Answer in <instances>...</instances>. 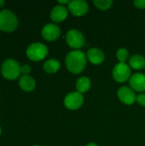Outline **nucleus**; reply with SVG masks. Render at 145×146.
Returning a JSON list of instances; mask_svg holds the SVG:
<instances>
[{"label":"nucleus","instance_id":"1","mask_svg":"<svg viewBox=\"0 0 145 146\" xmlns=\"http://www.w3.org/2000/svg\"><path fill=\"white\" fill-rule=\"evenodd\" d=\"M87 56L80 50H73L67 54L65 62L68 71L73 74H80L86 66Z\"/></svg>","mask_w":145,"mask_h":146},{"label":"nucleus","instance_id":"2","mask_svg":"<svg viewBox=\"0 0 145 146\" xmlns=\"http://www.w3.org/2000/svg\"><path fill=\"white\" fill-rule=\"evenodd\" d=\"M18 27V18L9 9L0 10V30L4 32H13Z\"/></svg>","mask_w":145,"mask_h":146},{"label":"nucleus","instance_id":"3","mask_svg":"<svg viewBox=\"0 0 145 146\" xmlns=\"http://www.w3.org/2000/svg\"><path fill=\"white\" fill-rule=\"evenodd\" d=\"M1 73L2 75L7 80H15L21 74V66L16 60L8 58L2 63Z\"/></svg>","mask_w":145,"mask_h":146},{"label":"nucleus","instance_id":"4","mask_svg":"<svg viewBox=\"0 0 145 146\" xmlns=\"http://www.w3.org/2000/svg\"><path fill=\"white\" fill-rule=\"evenodd\" d=\"M49 50L47 46L40 42H35L32 43L28 47L26 48V56L27 57L34 62H38L46 57L48 55Z\"/></svg>","mask_w":145,"mask_h":146},{"label":"nucleus","instance_id":"5","mask_svg":"<svg viewBox=\"0 0 145 146\" xmlns=\"http://www.w3.org/2000/svg\"><path fill=\"white\" fill-rule=\"evenodd\" d=\"M113 78L119 83H123L130 80L132 76V70L129 64L126 62H119L115 65L112 71Z\"/></svg>","mask_w":145,"mask_h":146},{"label":"nucleus","instance_id":"6","mask_svg":"<svg viewBox=\"0 0 145 146\" xmlns=\"http://www.w3.org/2000/svg\"><path fill=\"white\" fill-rule=\"evenodd\" d=\"M67 44L74 50H79L85 44V38L84 34L77 29H70L66 33Z\"/></svg>","mask_w":145,"mask_h":146},{"label":"nucleus","instance_id":"7","mask_svg":"<svg viewBox=\"0 0 145 146\" xmlns=\"http://www.w3.org/2000/svg\"><path fill=\"white\" fill-rule=\"evenodd\" d=\"M85 98L83 94L76 92H71L68 93L63 100L64 105L67 109L71 110H75L79 109L84 104Z\"/></svg>","mask_w":145,"mask_h":146},{"label":"nucleus","instance_id":"8","mask_svg":"<svg viewBox=\"0 0 145 146\" xmlns=\"http://www.w3.org/2000/svg\"><path fill=\"white\" fill-rule=\"evenodd\" d=\"M68 11L74 16H82L89 10V4L85 0H72L68 5Z\"/></svg>","mask_w":145,"mask_h":146},{"label":"nucleus","instance_id":"9","mask_svg":"<svg viewBox=\"0 0 145 146\" xmlns=\"http://www.w3.org/2000/svg\"><path fill=\"white\" fill-rule=\"evenodd\" d=\"M117 96L121 102L126 105H132L137 100V95L135 94V92L131 87L126 86L120 87L117 92Z\"/></svg>","mask_w":145,"mask_h":146},{"label":"nucleus","instance_id":"10","mask_svg":"<svg viewBox=\"0 0 145 146\" xmlns=\"http://www.w3.org/2000/svg\"><path fill=\"white\" fill-rule=\"evenodd\" d=\"M42 37L48 41L56 40L61 35L60 27L55 23H48L44 26L41 31Z\"/></svg>","mask_w":145,"mask_h":146},{"label":"nucleus","instance_id":"11","mask_svg":"<svg viewBox=\"0 0 145 146\" xmlns=\"http://www.w3.org/2000/svg\"><path fill=\"white\" fill-rule=\"evenodd\" d=\"M129 84L133 91L138 92H145V74L142 73H136L132 74L129 80Z\"/></svg>","mask_w":145,"mask_h":146},{"label":"nucleus","instance_id":"12","mask_svg":"<svg viewBox=\"0 0 145 146\" xmlns=\"http://www.w3.org/2000/svg\"><path fill=\"white\" fill-rule=\"evenodd\" d=\"M68 15V9L66 6L57 4L53 7L50 11V19L54 22H62L63 21Z\"/></svg>","mask_w":145,"mask_h":146},{"label":"nucleus","instance_id":"13","mask_svg":"<svg viewBox=\"0 0 145 146\" xmlns=\"http://www.w3.org/2000/svg\"><path fill=\"white\" fill-rule=\"evenodd\" d=\"M86 56H87V59L92 64H95V65H99L103 63L105 59L104 52L97 47L90 48L87 51Z\"/></svg>","mask_w":145,"mask_h":146},{"label":"nucleus","instance_id":"14","mask_svg":"<svg viewBox=\"0 0 145 146\" xmlns=\"http://www.w3.org/2000/svg\"><path fill=\"white\" fill-rule=\"evenodd\" d=\"M19 86L25 92H32L36 87V81L30 75H21L19 78Z\"/></svg>","mask_w":145,"mask_h":146},{"label":"nucleus","instance_id":"15","mask_svg":"<svg viewBox=\"0 0 145 146\" xmlns=\"http://www.w3.org/2000/svg\"><path fill=\"white\" fill-rule=\"evenodd\" d=\"M91 81L90 78L86 76H81L79 77L75 83V87L78 92L83 94L86 92H88L91 88Z\"/></svg>","mask_w":145,"mask_h":146},{"label":"nucleus","instance_id":"16","mask_svg":"<svg viewBox=\"0 0 145 146\" xmlns=\"http://www.w3.org/2000/svg\"><path fill=\"white\" fill-rule=\"evenodd\" d=\"M129 66L136 70H141L145 68V58L140 54H134L129 59Z\"/></svg>","mask_w":145,"mask_h":146},{"label":"nucleus","instance_id":"17","mask_svg":"<svg viewBox=\"0 0 145 146\" xmlns=\"http://www.w3.org/2000/svg\"><path fill=\"white\" fill-rule=\"evenodd\" d=\"M61 68V63L58 60L50 58L47 61L44 62L43 65V68L45 72L49 74H55Z\"/></svg>","mask_w":145,"mask_h":146},{"label":"nucleus","instance_id":"18","mask_svg":"<svg viewBox=\"0 0 145 146\" xmlns=\"http://www.w3.org/2000/svg\"><path fill=\"white\" fill-rule=\"evenodd\" d=\"M93 3L97 9H102V10H106L111 8L113 4V1L112 0H94Z\"/></svg>","mask_w":145,"mask_h":146},{"label":"nucleus","instance_id":"19","mask_svg":"<svg viewBox=\"0 0 145 146\" xmlns=\"http://www.w3.org/2000/svg\"><path fill=\"white\" fill-rule=\"evenodd\" d=\"M116 57L120 62H125L129 57V52L126 48H120L116 51Z\"/></svg>","mask_w":145,"mask_h":146},{"label":"nucleus","instance_id":"20","mask_svg":"<svg viewBox=\"0 0 145 146\" xmlns=\"http://www.w3.org/2000/svg\"><path fill=\"white\" fill-rule=\"evenodd\" d=\"M32 71V68L30 65L28 64H24L22 66H21V73L23 75H28Z\"/></svg>","mask_w":145,"mask_h":146},{"label":"nucleus","instance_id":"21","mask_svg":"<svg viewBox=\"0 0 145 146\" xmlns=\"http://www.w3.org/2000/svg\"><path fill=\"white\" fill-rule=\"evenodd\" d=\"M138 104H140L141 106H145V93H139L137 96V100H136Z\"/></svg>","mask_w":145,"mask_h":146},{"label":"nucleus","instance_id":"22","mask_svg":"<svg viewBox=\"0 0 145 146\" xmlns=\"http://www.w3.org/2000/svg\"><path fill=\"white\" fill-rule=\"evenodd\" d=\"M134 5L138 9H145V0H135Z\"/></svg>","mask_w":145,"mask_h":146},{"label":"nucleus","instance_id":"23","mask_svg":"<svg viewBox=\"0 0 145 146\" xmlns=\"http://www.w3.org/2000/svg\"><path fill=\"white\" fill-rule=\"evenodd\" d=\"M69 2H70V1H68V0H59V1H58V3H59V4H61V5L65 6V4L68 5Z\"/></svg>","mask_w":145,"mask_h":146},{"label":"nucleus","instance_id":"24","mask_svg":"<svg viewBox=\"0 0 145 146\" xmlns=\"http://www.w3.org/2000/svg\"><path fill=\"white\" fill-rule=\"evenodd\" d=\"M86 146H98L96 143H94V142H90V143H88Z\"/></svg>","mask_w":145,"mask_h":146},{"label":"nucleus","instance_id":"25","mask_svg":"<svg viewBox=\"0 0 145 146\" xmlns=\"http://www.w3.org/2000/svg\"><path fill=\"white\" fill-rule=\"evenodd\" d=\"M4 4H5V1H3V0H0V8H2Z\"/></svg>","mask_w":145,"mask_h":146},{"label":"nucleus","instance_id":"26","mask_svg":"<svg viewBox=\"0 0 145 146\" xmlns=\"http://www.w3.org/2000/svg\"><path fill=\"white\" fill-rule=\"evenodd\" d=\"M1 132H2V130H1V127H0V134H1Z\"/></svg>","mask_w":145,"mask_h":146},{"label":"nucleus","instance_id":"27","mask_svg":"<svg viewBox=\"0 0 145 146\" xmlns=\"http://www.w3.org/2000/svg\"><path fill=\"white\" fill-rule=\"evenodd\" d=\"M32 146H40V145H32Z\"/></svg>","mask_w":145,"mask_h":146}]
</instances>
